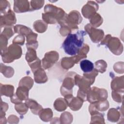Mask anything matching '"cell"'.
I'll return each instance as SVG.
<instances>
[{
	"label": "cell",
	"mask_w": 124,
	"mask_h": 124,
	"mask_svg": "<svg viewBox=\"0 0 124 124\" xmlns=\"http://www.w3.org/2000/svg\"><path fill=\"white\" fill-rule=\"evenodd\" d=\"M86 34L84 31H79L76 33L68 35L62 46L64 52L71 56L77 55L83 46V37Z\"/></svg>",
	"instance_id": "cell-1"
},
{
	"label": "cell",
	"mask_w": 124,
	"mask_h": 124,
	"mask_svg": "<svg viewBox=\"0 0 124 124\" xmlns=\"http://www.w3.org/2000/svg\"><path fill=\"white\" fill-rule=\"evenodd\" d=\"M44 12L42 17L46 24H53L58 23L60 25L67 15L63 9L50 4L45 6Z\"/></svg>",
	"instance_id": "cell-2"
},
{
	"label": "cell",
	"mask_w": 124,
	"mask_h": 124,
	"mask_svg": "<svg viewBox=\"0 0 124 124\" xmlns=\"http://www.w3.org/2000/svg\"><path fill=\"white\" fill-rule=\"evenodd\" d=\"M100 45H106L114 55H120L123 52V45L119 39L107 34L101 40Z\"/></svg>",
	"instance_id": "cell-3"
},
{
	"label": "cell",
	"mask_w": 124,
	"mask_h": 124,
	"mask_svg": "<svg viewBox=\"0 0 124 124\" xmlns=\"http://www.w3.org/2000/svg\"><path fill=\"white\" fill-rule=\"evenodd\" d=\"M0 53L3 62L5 63H10L15 60L19 59L22 55V51L21 46L13 44Z\"/></svg>",
	"instance_id": "cell-4"
},
{
	"label": "cell",
	"mask_w": 124,
	"mask_h": 124,
	"mask_svg": "<svg viewBox=\"0 0 124 124\" xmlns=\"http://www.w3.org/2000/svg\"><path fill=\"white\" fill-rule=\"evenodd\" d=\"M108 92L105 89L93 87L90 89L87 94V101L90 103L107 100Z\"/></svg>",
	"instance_id": "cell-5"
},
{
	"label": "cell",
	"mask_w": 124,
	"mask_h": 124,
	"mask_svg": "<svg viewBox=\"0 0 124 124\" xmlns=\"http://www.w3.org/2000/svg\"><path fill=\"white\" fill-rule=\"evenodd\" d=\"M82 21V17L79 12L77 10H73L67 14L61 26L66 25L72 30L78 29V25Z\"/></svg>",
	"instance_id": "cell-6"
},
{
	"label": "cell",
	"mask_w": 124,
	"mask_h": 124,
	"mask_svg": "<svg viewBox=\"0 0 124 124\" xmlns=\"http://www.w3.org/2000/svg\"><path fill=\"white\" fill-rule=\"evenodd\" d=\"M76 74L74 72H69L67 74L60 89V92L62 96L73 94V88L75 85V76Z\"/></svg>",
	"instance_id": "cell-7"
},
{
	"label": "cell",
	"mask_w": 124,
	"mask_h": 124,
	"mask_svg": "<svg viewBox=\"0 0 124 124\" xmlns=\"http://www.w3.org/2000/svg\"><path fill=\"white\" fill-rule=\"evenodd\" d=\"M85 32L88 33L93 42L99 43L104 37V31L93 27L90 24H87L84 27Z\"/></svg>",
	"instance_id": "cell-8"
},
{
	"label": "cell",
	"mask_w": 124,
	"mask_h": 124,
	"mask_svg": "<svg viewBox=\"0 0 124 124\" xmlns=\"http://www.w3.org/2000/svg\"><path fill=\"white\" fill-rule=\"evenodd\" d=\"M59 54L56 51L52 50L46 53L42 60V66L45 69H47L53 66L58 61Z\"/></svg>",
	"instance_id": "cell-9"
},
{
	"label": "cell",
	"mask_w": 124,
	"mask_h": 124,
	"mask_svg": "<svg viewBox=\"0 0 124 124\" xmlns=\"http://www.w3.org/2000/svg\"><path fill=\"white\" fill-rule=\"evenodd\" d=\"M29 89L25 87L18 86L16 93L11 97V102L15 104L21 103L23 100H27L29 98Z\"/></svg>",
	"instance_id": "cell-10"
},
{
	"label": "cell",
	"mask_w": 124,
	"mask_h": 124,
	"mask_svg": "<svg viewBox=\"0 0 124 124\" xmlns=\"http://www.w3.org/2000/svg\"><path fill=\"white\" fill-rule=\"evenodd\" d=\"M16 22V19L14 12L10 10L6 13L0 15V26L1 28L7 26H13Z\"/></svg>",
	"instance_id": "cell-11"
},
{
	"label": "cell",
	"mask_w": 124,
	"mask_h": 124,
	"mask_svg": "<svg viewBox=\"0 0 124 124\" xmlns=\"http://www.w3.org/2000/svg\"><path fill=\"white\" fill-rule=\"evenodd\" d=\"M98 5L94 1H88L86 4L84 5L81 9V12L83 16L90 19L98 10Z\"/></svg>",
	"instance_id": "cell-12"
},
{
	"label": "cell",
	"mask_w": 124,
	"mask_h": 124,
	"mask_svg": "<svg viewBox=\"0 0 124 124\" xmlns=\"http://www.w3.org/2000/svg\"><path fill=\"white\" fill-rule=\"evenodd\" d=\"M64 97L67 101L68 106L72 110H78L82 106L84 101L78 96L74 97L73 94H68Z\"/></svg>",
	"instance_id": "cell-13"
},
{
	"label": "cell",
	"mask_w": 124,
	"mask_h": 124,
	"mask_svg": "<svg viewBox=\"0 0 124 124\" xmlns=\"http://www.w3.org/2000/svg\"><path fill=\"white\" fill-rule=\"evenodd\" d=\"M109 103L106 100L102 101H98L91 103L89 107V111L91 115L99 112V111H104L109 108Z\"/></svg>",
	"instance_id": "cell-14"
},
{
	"label": "cell",
	"mask_w": 124,
	"mask_h": 124,
	"mask_svg": "<svg viewBox=\"0 0 124 124\" xmlns=\"http://www.w3.org/2000/svg\"><path fill=\"white\" fill-rule=\"evenodd\" d=\"M14 10L16 13H21L30 11V4L28 0H14Z\"/></svg>",
	"instance_id": "cell-15"
},
{
	"label": "cell",
	"mask_w": 124,
	"mask_h": 124,
	"mask_svg": "<svg viewBox=\"0 0 124 124\" xmlns=\"http://www.w3.org/2000/svg\"><path fill=\"white\" fill-rule=\"evenodd\" d=\"M124 77H115L111 82V88L112 91H124Z\"/></svg>",
	"instance_id": "cell-16"
},
{
	"label": "cell",
	"mask_w": 124,
	"mask_h": 124,
	"mask_svg": "<svg viewBox=\"0 0 124 124\" xmlns=\"http://www.w3.org/2000/svg\"><path fill=\"white\" fill-rule=\"evenodd\" d=\"M38 34L33 31L29 33L27 36V43L26 46L27 48H32L34 49H36L38 46V41H37V38Z\"/></svg>",
	"instance_id": "cell-17"
},
{
	"label": "cell",
	"mask_w": 124,
	"mask_h": 124,
	"mask_svg": "<svg viewBox=\"0 0 124 124\" xmlns=\"http://www.w3.org/2000/svg\"><path fill=\"white\" fill-rule=\"evenodd\" d=\"M33 74L34 81L36 83L41 84L46 83L47 81V76L42 67L35 71Z\"/></svg>",
	"instance_id": "cell-18"
},
{
	"label": "cell",
	"mask_w": 124,
	"mask_h": 124,
	"mask_svg": "<svg viewBox=\"0 0 124 124\" xmlns=\"http://www.w3.org/2000/svg\"><path fill=\"white\" fill-rule=\"evenodd\" d=\"M25 103L31 109L32 113L35 115H38L40 111L43 109L42 106L32 99H28L25 101Z\"/></svg>",
	"instance_id": "cell-19"
},
{
	"label": "cell",
	"mask_w": 124,
	"mask_h": 124,
	"mask_svg": "<svg viewBox=\"0 0 124 124\" xmlns=\"http://www.w3.org/2000/svg\"><path fill=\"white\" fill-rule=\"evenodd\" d=\"M75 64H76V61L75 56L71 57H63L61 61V66L65 70L71 68Z\"/></svg>",
	"instance_id": "cell-20"
},
{
	"label": "cell",
	"mask_w": 124,
	"mask_h": 124,
	"mask_svg": "<svg viewBox=\"0 0 124 124\" xmlns=\"http://www.w3.org/2000/svg\"><path fill=\"white\" fill-rule=\"evenodd\" d=\"M14 87L12 85H3L1 83L0 85V95H5L11 97L14 94Z\"/></svg>",
	"instance_id": "cell-21"
},
{
	"label": "cell",
	"mask_w": 124,
	"mask_h": 124,
	"mask_svg": "<svg viewBox=\"0 0 124 124\" xmlns=\"http://www.w3.org/2000/svg\"><path fill=\"white\" fill-rule=\"evenodd\" d=\"M121 112L115 108H111L107 114L108 120L111 122H117L121 119Z\"/></svg>",
	"instance_id": "cell-22"
},
{
	"label": "cell",
	"mask_w": 124,
	"mask_h": 124,
	"mask_svg": "<svg viewBox=\"0 0 124 124\" xmlns=\"http://www.w3.org/2000/svg\"><path fill=\"white\" fill-rule=\"evenodd\" d=\"M90 47L86 44H83L82 47L79 50L78 53L75 55L76 63H78L81 60L87 58V54L89 51Z\"/></svg>",
	"instance_id": "cell-23"
},
{
	"label": "cell",
	"mask_w": 124,
	"mask_h": 124,
	"mask_svg": "<svg viewBox=\"0 0 124 124\" xmlns=\"http://www.w3.org/2000/svg\"><path fill=\"white\" fill-rule=\"evenodd\" d=\"M42 121L44 122H49L51 120L53 117V112L49 108H43L38 114Z\"/></svg>",
	"instance_id": "cell-24"
},
{
	"label": "cell",
	"mask_w": 124,
	"mask_h": 124,
	"mask_svg": "<svg viewBox=\"0 0 124 124\" xmlns=\"http://www.w3.org/2000/svg\"><path fill=\"white\" fill-rule=\"evenodd\" d=\"M68 107V104L65 98H58L54 103V107L55 109L60 112L65 110Z\"/></svg>",
	"instance_id": "cell-25"
},
{
	"label": "cell",
	"mask_w": 124,
	"mask_h": 124,
	"mask_svg": "<svg viewBox=\"0 0 124 124\" xmlns=\"http://www.w3.org/2000/svg\"><path fill=\"white\" fill-rule=\"evenodd\" d=\"M14 30L15 33L21 34L26 37L31 32H32V30L29 27L22 25H16L14 27Z\"/></svg>",
	"instance_id": "cell-26"
},
{
	"label": "cell",
	"mask_w": 124,
	"mask_h": 124,
	"mask_svg": "<svg viewBox=\"0 0 124 124\" xmlns=\"http://www.w3.org/2000/svg\"><path fill=\"white\" fill-rule=\"evenodd\" d=\"M33 27L35 31L39 33H43L47 28V24L42 20L35 21L33 24Z\"/></svg>",
	"instance_id": "cell-27"
},
{
	"label": "cell",
	"mask_w": 124,
	"mask_h": 124,
	"mask_svg": "<svg viewBox=\"0 0 124 124\" xmlns=\"http://www.w3.org/2000/svg\"><path fill=\"white\" fill-rule=\"evenodd\" d=\"M80 66L84 73H89L94 69L93 63L89 60H84L80 62Z\"/></svg>",
	"instance_id": "cell-28"
},
{
	"label": "cell",
	"mask_w": 124,
	"mask_h": 124,
	"mask_svg": "<svg viewBox=\"0 0 124 124\" xmlns=\"http://www.w3.org/2000/svg\"><path fill=\"white\" fill-rule=\"evenodd\" d=\"M89 19L90 24L95 28L101 25L103 22V19L102 16L97 13L91 16Z\"/></svg>",
	"instance_id": "cell-29"
},
{
	"label": "cell",
	"mask_w": 124,
	"mask_h": 124,
	"mask_svg": "<svg viewBox=\"0 0 124 124\" xmlns=\"http://www.w3.org/2000/svg\"><path fill=\"white\" fill-rule=\"evenodd\" d=\"M0 72L7 78H10L13 76L14 74V69L10 66H7L3 64V63H0Z\"/></svg>",
	"instance_id": "cell-30"
},
{
	"label": "cell",
	"mask_w": 124,
	"mask_h": 124,
	"mask_svg": "<svg viewBox=\"0 0 124 124\" xmlns=\"http://www.w3.org/2000/svg\"><path fill=\"white\" fill-rule=\"evenodd\" d=\"M33 85V80L30 77L26 76L22 78L19 81L18 86H23L28 88L29 90L31 89Z\"/></svg>",
	"instance_id": "cell-31"
},
{
	"label": "cell",
	"mask_w": 124,
	"mask_h": 124,
	"mask_svg": "<svg viewBox=\"0 0 124 124\" xmlns=\"http://www.w3.org/2000/svg\"><path fill=\"white\" fill-rule=\"evenodd\" d=\"M27 49L28 50L26 54L25 59L28 63H30L35 61L38 58L37 56L35 49L32 48H27Z\"/></svg>",
	"instance_id": "cell-32"
},
{
	"label": "cell",
	"mask_w": 124,
	"mask_h": 124,
	"mask_svg": "<svg viewBox=\"0 0 124 124\" xmlns=\"http://www.w3.org/2000/svg\"><path fill=\"white\" fill-rule=\"evenodd\" d=\"M73 120V115L68 111H65L62 113L60 118V124H71Z\"/></svg>",
	"instance_id": "cell-33"
},
{
	"label": "cell",
	"mask_w": 124,
	"mask_h": 124,
	"mask_svg": "<svg viewBox=\"0 0 124 124\" xmlns=\"http://www.w3.org/2000/svg\"><path fill=\"white\" fill-rule=\"evenodd\" d=\"M95 69L101 73H103L106 71L107 67V62L103 60H100L95 62Z\"/></svg>",
	"instance_id": "cell-34"
},
{
	"label": "cell",
	"mask_w": 124,
	"mask_h": 124,
	"mask_svg": "<svg viewBox=\"0 0 124 124\" xmlns=\"http://www.w3.org/2000/svg\"><path fill=\"white\" fill-rule=\"evenodd\" d=\"M105 123L104 115L99 112L92 115L90 124H103Z\"/></svg>",
	"instance_id": "cell-35"
},
{
	"label": "cell",
	"mask_w": 124,
	"mask_h": 124,
	"mask_svg": "<svg viewBox=\"0 0 124 124\" xmlns=\"http://www.w3.org/2000/svg\"><path fill=\"white\" fill-rule=\"evenodd\" d=\"M28 107L27 105L23 103H19L15 104V109L17 112L20 115H24L28 111Z\"/></svg>",
	"instance_id": "cell-36"
},
{
	"label": "cell",
	"mask_w": 124,
	"mask_h": 124,
	"mask_svg": "<svg viewBox=\"0 0 124 124\" xmlns=\"http://www.w3.org/2000/svg\"><path fill=\"white\" fill-rule=\"evenodd\" d=\"M124 91H112L111 92L112 98L116 102L122 103L123 101Z\"/></svg>",
	"instance_id": "cell-37"
},
{
	"label": "cell",
	"mask_w": 124,
	"mask_h": 124,
	"mask_svg": "<svg viewBox=\"0 0 124 124\" xmlns=\"http://www.w3.org/2000/svg\"><path fill=\"white\" fill-rule=\"evenodd\" d=\"M45 3L44 0H31L30 1V11L40 9Z\"/></svg>",
	"instance_id": "cell-38"
},
{
	"label": "cell",
	"mask_w": 124,
	"mask_h": 124,
	"mask_svg": "<svg viewBox=\"0 0 124 124\" xmlns=\"http://www.w3.org/2000/svg\"><path fill=\"white\" fill-rule=\"evenodd\" d=\"M10 3L5 0H1L0 1V15H3L8 12L10 9Z\"/></svg>",
	"instance_id": "cell-39"
},
{
	"label": "cell",
	"mask_w": 124,
	"mask_h": 124,
	"mask_svg": "<svg viewBox=\"0 0 124 124\" xmlns=\"http://www.w3.org/2000/svg\"><path fill=\"white\" fill-rule=\"evenodd\" d=\"M14 33L15 32L13 30V26H7L4 28L1 34L9 39L14 34Z\"/></svg>",
	"instance_id": "cell-40"
},
{
	"label": "cell",
	"mask_w": 124,
	"mask_h": 124,
	"mask_svg": "<svg viewBox=\"0 0 124 124\" xmlns=\"http://www.w3.org/2000/svg\"><path fill=\"white\" fill-rule=\"evenodd\" d=\"M28 64L30 66V68H31V70L33 73L35 71H36L37 69L42 67L41 61L39 58H37L34 62H32L30 63H28Z\"/></svg>",
	"instance_id": "cell-41"
},
{
	"label": "cell",
	"mask_w": 124,
	"mask_h": 124,
	"mask_svg": "<svg viewBox=\"0 0 124 124\" xmlns=\"http://www.w3.org/2000/svg\"><path fill=\"white\" fill-rule=\"evenodd\" d=\"M98 72L95 68H94L93 71H92L89 73H84L83 76L90 79L93 82H94L95 77L98 75Z\"/></svg>",
	"instance_id": "cell-42"
},
{
	"label": "cell",
	"mask_w": 124,
	"mask_h": 124,
	"mask_svg": "<svg viewBox=\"0 0 124 124\" xmlns=\"http://www.w3.org/2000/svg\"><path fill=\"white\" fill-rule=\"evenodd\" d=\"M8 39L4 35L0 34V52L5 50L7 47Z\"/></svg>",
	"instance_id": "cell-43"
},
{
	"label": "cell",
	"mask_w": 124,
	"mask_h": 124,
	"mask_svg": "<svg viewBox=\"0 0 124 124\" xmlns=\"http://www.w3.org/2000/svg\"><path fill=\"white\" fill-rule=\"evenodd\" d=\"M113 69L115 72L118 74H123L124 72V62H119L115 63L113 65Z\"/></svg>",
	"instance_id": "cell-44"
},
{
	"label": "cell",
	"mask_w": 124,
	"mask_h": 124,
	"mask_svg": "<svg viewBox=\"0 0 124 124\" xmlns=\"http://www.w3.org/2000/svg\"><path fill=\"white\" fill-rule=\"evenodd\" d=\"M25 42V36L24 35L18 34L16 36L13 40V44L17 45L22 46Z\"/></svg>",
	"instance_id": "cell-45"
},
{
	"label": "cell",
	"mask_w": 124,
	"mask_h": 124,
	"mask_svg": "<svg viewBox=\"0 0 124 124\" xmlns=\"http://www.w3.org/2000/svg\"><path fill=\"white\" fill-rule=\"evenodd\" d=\"M59 31L62 36H65L71 33L72 30L66 25H62L61 26Z\"/></svg>",
	"instance_id": "cell-46"
},
{
	"label": "cell",
	"mask_w": 124,
	"mask_h": 124,
	"mask_svg": "<svg viewBox=\"0 0 124 124\" xmlns=\"http://www.w3.org/2000/svg\"><path fill=\"white\" fill-rule=\"evenodd\" d=\"M19 121V118L17 116L15 115H10L7 119V122L9 124H17Z\"/></svg>",
	"instance_id": "cell-47"
},
{
	"label": "cell",
	"mask_w": 124,
	"mask_h": 124,
	"mask_svg": "<svg viewBox=\"0 0 124 124\" xmlns=\"http://www.w3.org/2000/svg\"><path fill=\"white\" fill-rule=\"evenodd\" d=\"M8 109V104L3 102L1 100L0 101V111L5 112Z\"/></svg>",
	"instance_id": "cell-48"
},
{
	"label": "cell",
	"mask_w": 124,
	"mask_h": 124,
	"mask_svg": "<svg viewBox=\"0 0 124 124\" xmlns=\"http://www.w3.org/2000/svg\"><path fill=\"white\" fill-rule=\"evenodd\" d=\"M6 123H7V121H6L5 117L0 118V124H5Z\"/></svg>",
	"instance_id": "cell-49"
}]
</instances>
